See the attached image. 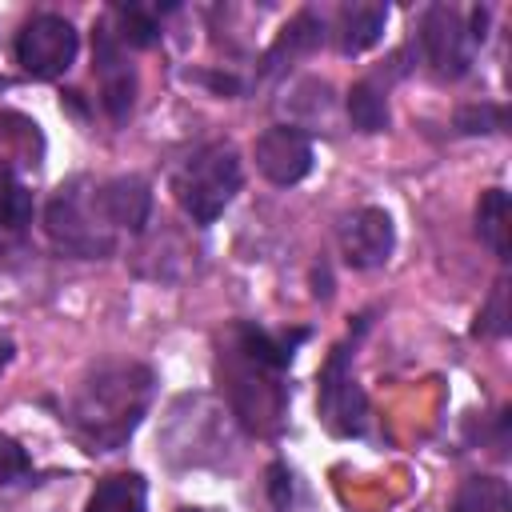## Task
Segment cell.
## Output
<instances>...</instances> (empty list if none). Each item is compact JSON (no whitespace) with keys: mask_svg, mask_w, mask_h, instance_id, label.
I'll return each mask as SVG.
<instances>
[{"mask_svg":"<svg viewBox=\"0 0 512 512\" xmlns=\"http://www.w3.org/2000/svg\"><path fill=\"white\" fill-rule=\"evenodd\" d=\"M32 224V192L0 168V256H8Z\"/></svg>","mask_w":512,"mask_h":512,"instance_id":"15","label":"cell"},{"mask_svg":"<svg viewBox=\"0 0 512 512\" xmlns=\"http://www.w3.org/2000/svg\"><path fill=\"white\" fill-rule=\"evenodd\" d=\"M32 480H36L32 456L24 452L20 440H12L8 432H0V504L8 496H20L24 488H32Z\"/></svg>","mask_w":512,"mask_h":512,"instance_id":"19","label":"cell"},{"mask_svg":"<svg viewBox=\"0 0 512 512\" xmlns=\"http://www.w3.org/2000/svg\"><path fill=\"white\" fill-rule=\"evenodd\" d=\"M44 232L64 256H76V260L112 256V248L120 240V232L112 228V220L104 212L100 180H92V176H72L48 196Z\"/></svg>","mask_w":512,"mask_h":512,"instance_id":"3","label":"cell"},{"mask_svg":"<svg viewBox=\"0 0 512 512\" xmlns=\"http://www.w3.org/2000/svg\"><path fill=\"white\" fill-rule=\"evenodd\" d=\"M84 512H148V484H144V476L140 472H112V476H104L92 488Z\"/></svg>","mask_w":512,"mask_h":512,"instance_id":"14","label":"cell"},{"mask_svg":"<svg viewBox=\"0 0 512 512\" xmlns=\"http://www.w3.org/2000/svg\"><path fill=\"white\" fill-rule=\"evenodd\" d=\"M176 512H216V508H176Z\"/></svg>","mask_w":512,"mask_h":512,"instance_id":"22","label":"cell"},{"mask_svg":"<svg viewBox=\"0 0 512 512\" xmlns=\"http://www.w3.org/2000/svg\"><path fill=\"white\" fill-rule=\"evenodd\" d=\"M240 184H244L240 152L228 140H212V144L196 148L172 172V196L184 208V216L200 228H208V224H216V216H224V208L236 200Z\"/></svg>","mask_w":512,"mask_h":512,"instance_id":"5","label":"cell"},{"mask_svg":"<svg viewBox=\"0 0 512 512\" xmlns=\"http://www.w3.org/2000/svg\"><path fill=\"white\" fill-rule=\"evenodd\" d=\"M348 360H352V348H348V344H336L332 356H328L324 368H320V392H316V408H320L324 428H328L332 436H344V440L364 436V432H368V420H372L368 396H364L360 384L352 380Z\"/></svg>","mask_w":512,"mask_h":512,"instance_id":"8","label":"cell"},{"mask_svg":"<svg viewBox=\"0 0 512 512\" xmlns=\"http://www.w3.org/2000/svg\"><path fill=\"white\" fill-rule=\"evenodd\" d=\"M388 24V4H344L336 12V48L340 56H360L380 44Z\"/></svg>","mask_w":512,"mask_h":512,"instance_id":"13","label":"cell"},{"mask_svg":"<svg viewBox=\"0 0 512 512\" xmlns=\"http://www.w3.org/2000/svg\"><path fill=\"white\" fill-rule=\"evenodd\" d=\"M12 52H16V64L32 80H56V76H64L76 64L80 36H76V28H72L68 16H60V12H36L16 32Z\"/></svg>","mask_w":512,"mask_h":512,"instance_id":"7","label":"cell"},{"mask_svg":"<svg viewBox=\"0 0 512 512\" xmlns=\"http://www.w3.org/2000/svg\"><path fill=\"white\" fill-rule=\"evenodd\" d=\"M92 64H96L104 108H108L112 124H124L136 104V68L128 64V48L104 24L96 28V40H92Z\"/></svg>","mask_w":512,"mask_h":512,"instance_id":"11","label":"cell"},{"mask_svg":"<svg viewBox=\"0 0 512 512\" xmlns=\"http://www.w3.org/2000/svg\"><path fill=\"white\" fill-rule=\"evenodd\" d=\"M492 120V128H500L504 124V112L496 108V104H480V108H468V112H460V132H484V124Z\"/></svg>","mask_w":512,"mask_h":512,"instance_id":"20","label":"cell"},{"mask_svg":"<svg viewBox=\"0 0 512 512\" xmlns=\"http://www.w3.org/2000/svg\"><path fill=\"white\" fill-rule=\"evenodd\" d=\"M476 232L492 248V256L508 260V192L504 188H488L480 196V204H476Z\"/></svg>","mask_w":512,"mask_h":512,"instance_id":"18","label":"cell"},{"mask_svg":"<svg viewBox=\"0 0 512 512\" xmlns=\"http://www.w3.org/2000/svg\"><path fill=\"white\" fill-rule=\"evenodd\" d=\"M100 200L116 232H140L152 216V188L140 176H112L100 180Z\"/></svg>","mask_w":512,"mask_h":512,"instance_id":"12","label":"cell"},{"mask_svg":"<svg viewBox=\"0 0 512 512\" xmlns=\"http://www.w3.org/2000/svg\"><path fill=\"white\" fill-rule=\"evenodd\" d=\"M236 444V420L224 404H216L212 396H180L168 408L164 432H160V448L172 464L180 468H208V464H224V456Z\"/></svg>","mask_w":512,"mask_h":512,"instance_id":"4","label":"cell"},{"mask_svg":"<svg viewBox=\"0 0 512 512\" xmlns=\"http://www.w3.org/2000/svg\"><path fill=\"white\" fill-rule=\"evenodd\" d=\"M452 512H512L508 480H500V476H468L452 496Z\"/></svg>","mask_w":512,"mask_h":512,"instance_id":"16","label":"cell"},{"mask_svg":"<svg viewBox=\"0 0 512 512\" xmlns=\"http://www.w3.org/2000/svg\"><path fill=\"white\" fill-rule=\"evenodd\" d=\"M484 8L460 12L452 4H432L420 16L416 28V44H420V60L440 76V80H460L472 72L476 48L484 44Z\"/></svg>","mask_w":512,"mask_h":512,"instance_id":"6","label":"cell"},{"mask_svg":"<svg viewBox=\"0 0 512 512\" xmlns=\"http://www.w3.org/2000/svg\"><path fill=\"white\" fill-rule=\"evenodd\" d=\"M348 120L356 132H384L388 128V96L376 80H356L348 88Z\"/></svg>","mask_w":512,"mask_h":512,"instance_id":"17","label":"cell"},{"mask_svg":"<svg viewBox=\"0 0 512 512\" xmlns=\"http://www.w3.org/2000/svg\"><path fill=\"white\" fill-rule=\"evenodd\" d=\"M156 400V372L140 360H96L72 384L60 404V424L72 440L100 456L116 452L132 440L140 420Z\"/></svg>","mask_w":512,"mask_h":512,"instance_id":"2","label":"cell"},{"mask_svg":"<svg viewBox=\"0 0 512 512\" xmlns=\"http://www.w3.org/2000/svg\"><path fill=\"white\" fill-rule=\"evenodd\" d=\"M308 340V328H260V324H232L220 336L216 376L224 388V408L236 424L256 436H276L288 416V384L284 372L292 368L296 348Z\"/></svg>","mask_w":512,"mask_h":512,"instance_id":"1","label":"cell"},{"mask_svg":"<svg viewBox=\"0 0 512 512\" xmlns=\"http://www.w3.org/2000/svg\"><path fill=\"white\" fill-rule=\"evenodd\" d=\"M12 352H16V348H12V340H8L4 332H0V372H4L8 364H12Z\"/></svg>","mask_w":512,"mask_h":512,"instance_id":"21","label":"cell"},{"mask_svg":"<svg viewBox=\"0 0 512 512\" xmlns=\"http://www.w3.org/2000/svg\"><path fill=\"white\" fill-rule=\"evenodd\" d=\"M252 156H256L260 176H268L280 188L300 184L312 172V160H316L308 132H300L296 124H272V128H264L256 136V144H252Z\"/></svg>","mask_w":512,"mask_h":512,"instance_id":"9","label":"cell"},{"mask_svg":"<svg viewBox=\"0 0 512 512\" xmlns=\"http://www.w3.org/2000/svg\"><path fill=\"white\" fill-rule=\"evenodd\" d=\"M392 248H396V228L384 208L364 204L340 220V252L352 268H360V272L384 268L392 260Z\"/></svg>","mask_w":512,"mask_h":512,"instance_id":"10","label":"cell"}]
</instances>
